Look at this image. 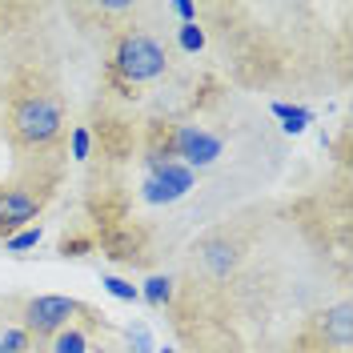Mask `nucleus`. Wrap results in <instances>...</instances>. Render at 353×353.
<instances>
[{
    "mask_svg": "<svg viewBox=\"0 0 353 353\" xmlns=\"http://www.w3.org/2000/svg\"><path fill=\"white\" fill-rule=\"evenodd\" d=\"M273 117H277V121H285L281 129L293 132V137H297V132H305V125H313V112L297 109V105H285V101H273Z\"/></svg>",
    "mask_w": 353,
    "mask_h": 353,
    "instance_id": "nucleus-9",
    "label": "nucleus"
},
{
    "mask_svg": "<svg viewBox=\"0 0 353 353\" xmlns=\"http://www.w3.org/2000/svg\"><path fill=\"white\" fill-rule=\"evenodd\" d=\"M28 337H32L28 330H4L0 333V350L4 353H24L28 350Z\"/></svg>",
    "mask_w": 353,
    "mask_h": 353,
    "instance_id": "nucleus-14",
    "label": "nucleus"
},
{
    "mask_svg": "<svg viewBox=\"0 0 353 353\" xmlns=\"http://www.w3.org/2000/svg\"><path fill=\"white\" fill-rule=\"evenodd\" d=\"M41 213V197L28 193V189H4L0 193V225H24Z\"/></svg>",
    "mask_w": 353,
    "mask_h": 353,
    "instance_id": "nucleus-5",
    "label": "nucleus"
},
{
    "mask_svg": "<svg viewBox=\"0 0 353 353\" xmlns=\"http://www.w3.org/2000/svg\"><path fill=\"white\" fill-rule=\"evenodd\" d=\"M353 309H350V301H341V305H333L330 313H325V321H321V330H325V337H330L337 350H350V317Z\"/></svg>",
    "mask_w": 353,
    "mask_h": 353,
    "instance_id": "nucleus-7",
    "label": "nucleus"
},
{
    "mask_svg": "<svg viewBox=\"0 0 353 353\" xmlns=\"http://www.w3.org/2000/svg\"><path fill=\"white\" fill-rule=\"evenodd\" d=\"M48 353H88V337L81 330H61L52 333V350Z\"/></svg>",
    "mask_w": 353,
    "mask_h": 353,
    "instance_id": "nucleus-11",
    "label": "nucleus"
},
{
    "mask_svg": "<svg viewBox=\"0 0 353 353\" xmlns=\"http://www.w3.org/2000/svg\"><path fill=\"white\" fill-rule=\"evenodd\" d=\"M77 301L72 297H61V293H44V297H32L24 305V330L28 333H61L68 330V317L77 313Z\"/></svg>",
    "mask_w": 353,
    "mask_h": 353,
    "instance_id": "nucleus-3",
    "label": "nucleus"
},
{
    "mask_svg": "<svg viewBox=\"0 0 353 353\" xmlns=\"http://www.w3.org/2000/svg\"><path fill=\"white\" fill-rule=\"evenodd\" d=\"M88 149H92V137L85 129H72V157L77 161H88Z\"/></svg>",
    "mask_w": 353,
    "mask_h": 353,
    "instance_id": "nucleus-17",
    "label": "nucleus"
},
{
    "mask_svg": "<svg viewBox=\"0 0 353 353\" xmlns=\"http://www.w3.org/2000/svg\"><path fill=\"white\" fill-rule=\"evenodd\" d=\"M173 12L181 17V24H193V21H197V4H189V0H176Z\"/></svg>",
    "mask_w": 353,
    "mask_h": 353,
    "instance_id": "nucleus-18",
    "label": "nucleus"
},
{
    "mask_svg": "<svg viewBox=\"0 0 353 353\" xmlns=\"http://www.w3.org/2000/svg\"><path fill=\"white\" fill-rule=\"evenodd\" d=\"M129 341H132V350H137V353H157L153 337H149L145 325H129Z\"/></svg>",
    "mask_w": 353,
    "mask_h": 353,
    "instance_id": "nucleus-16",
    "label": "nucleus"
},
{
    "mask_svg": "<svg viewBox=\"0 0 353 353\" xmlns=\"http://www.w3.org/2000/svg\"><path fill=\"white\" fill-rule=\"evenodd\" d=\"M161 353H176V350H169V345H165V350H161Z\"/></svg>",
    "mask_w": 353,
    "mask_h": 353,
    "instance_id": "nucleus-19",
    "label": "nucleus"
},
{
    "mask_svg": "<svg viewBox=\"0 0 353 353\" xmlns=\"http://www.w3.org/2000/svg\"><path fill=\"white\" fill-rule=\"evenodd\" d=\"M112 65H117V72H121L125 81H132V85H145V81L165 77V68H169V52H165L153 37H145V32H129L125 41L117 44Z\"/></svg>",
    "mask_w": 353,
    "mask_h": 353,
    "instance_id": "nucleus-1",
    "label": "nucleus"
},
{
    "mask_svg": "<svg viewBox=\"0 0 353 353\" xmlns=\"http://www.w3.org/2000/svg\"><path fill=\"white\" fill-rule=\"evenodd\" d=\"M201 261L209 265V273H213V277H229V273H233V265H237V253H233V245H229V241H205Z\"/></svg>",
    "mask_w": 353,
    "mask_h": 353,
    "instance_id": "nucleus-8",
    "label": "nucleus"
},
{
    "mask_svg": "<svg viewBox=\"0 0 353 353\" xmlns=\"http://www.w3.org/2000/svg\"><path fill=\"white\" fill-rule=\"evenodd\" d=\"M173 149H176L185 169H209L221 157V137L197 129V125H181L173 137Z\"/></svg>",
    "mask_w": 353,
    "mask_h": 353,
    "instance_id": "nucleus-4",
    "label": "nucleus"
},
{
    "mask_svg": "<svg viewBox=\"0 0 353 353\" xmlns=\"http://www.w3.org/2000/svg\"><path fill=\"white\" fill-rule=\"evenodd\" d=\"M0 353H4V350H0Z\"/></svg>",
    "mask_w": 353,
    "mask_h": 353,
    "instance_id": "nucleus-20",
    "label": "nucleus"
},
{
    "mask_svg": "<svg viewBox=\"0 0 353 353\" xmlns=\"http://www.w3.org/2000/svg\"><path fill=\"white\" fill-rule=\"evenodd\" d=\"M176 41H181V48H185V52H201V48H205V28H201L197 21H193V24H181Z\"/></svg>",
    "mask_w": 353,
    "mask_h": 353,
    "instance_id": "nucleus-12",
    "label": "nucleus"
},
{
    "mask_svg": "<svg viewBox=\"0 0 353 353\" xmlns=\"http://www.w3.org/2000/svg\"><path fill=\"white\" fill-rule=\"evenodd\" d=\"M101 285L109 289V293L117 297V301H141V289L132 285V281H125V277H105Z\"/></svg>",
    "mask_w": 353,
    "mask_h": 353,
    "instance_id": "nucleus-13",
    "label": "nucleus"
},
{
    "mask_svg": "<svg viewBox=\"0 0 353 353\" xmlns=\"http://www.w3.org/2000/svg\"><path fill=\"white\" fill-rule=\"evenodd\" d=\"M12 125L21 132L24 141H32V145H44V141H52L57 132H61V109H57V101H48V97H28L17 105L12 112Z\"/></svg>",
    "mask_w": 353,
    "mask_h": 353,
    "instance_id": "nucleus-2",
    "label": "nucleus"
},
{
    "mask_svg": "<svg viewBox=\"0 0 353 353\" xmlns=\"http://www.w3.org/2000/svg\"><path fill=\"white\" fill-rule=\"evenodd\" d=\"M41 245V229H24L17 237H8V253H24V249H37Z\"/></svg>",
    "mask_w": 353,
    "mask_h": 353,
    "instance_id": "nucleus-15",
    "label": "nucleus"
},
{
    "mask_svg": "<svg viewBox=\"0 0 353 353\" xmlns=\"http://www.w3.org/2000/svg\"><path fill=\"white\" fill-rule=\"evenodd\" d=\"M149 181H157L165 193H173V197H185L189 189H193V169H185L181 161H153V173H149Z\"/></svg>",
    "mask_w": 353,
    "mask_h": 353,
    "instance_id": "nucleus-6",
    "label": "nucleus"
},
{
    "mask_svg": "<svg viewBox=\"0 0 353 353\" xmlns=\"http://www.w3.org/2000/svg\"><path fill=\"white\" fill-rule=\"evenodd\" d=\"M141 301H145V305H153V309L169 305V301H173V281H169V277H161V273L149 277L145 289H141Z\"/></svg>",
    "mask_w": 353,
    "mask_h": 353,
    "instance_id": "nucleus-10",
    "label": "nucleus"
}]
</instances>
